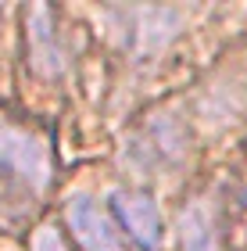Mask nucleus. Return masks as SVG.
<instances>
[{
    "label": "nucleus",
    "mask_w": 247,
    "mask_h": 251,
    "mask_svg": "<svg viewBox=\"0 0 247 251\" xmlns=\"http://www.w3.org/2000/svg\"><path fill=\"white\" fill-rule=\"evenodd\" d=\"M190 129L176 111H154L122 144V165L133 176H168L186 162Z\"/></svg>",
    "instance_id": "nucleus-1"
},
{
    "label": "nucleus",
    "mask_w": 247,
    "mask_h": 251,
    "mask_svg": "<svg viewBox=\"0 0 247 251\" xmlns=\"http://www.w3.org/2000/svg\"><path fill=\"white\" fill-rule=\"evenodd\" d=\"M0 176L32 198H43L54 183V154L47 136L18 122H0Z\"/></svg>",
    "instance_id": "nucleus-2"
},
{
    "label": "nucleus",
    "mask_w": 247,
    "mask_h": 251,
    "mask_svg": "<svg viewBox=\"0 0 247 251\" xmlns=\"http://www.w3.org/2000/svg\"><path fill=\"white\" fill-rule=\"evenodd\" d=\"M65 226H68L72 241L83 251H136L129 244V237L122 233L111 208H104L90 194L68 198V204H65Z\"/></svg>",
    "instance_id": "nucleus-3"
},
{
    "label": "nucleus",
    "mask_w": 247,
    "mask_h": 251,
    "mask_svg": "<svg viewBox=\"0 0 247 251\" xmlns=\"http://www.w3.org/2000/svg\"><path fill=\"white\" fill-rule=\"evenodd\" d=\"M108 208L118 219L122 233L129 237V244L136 251H161V244H165V215H161V204L154 201L147 190L118 187V190H111Z\"/></svg>",
    "instance_id": "nucleus-4"
},
{
    "label": "nucleus",
    "mask_w": 247,
    "mask_h": 251,
    "mask_svg": "<svg viewBox=\"0 0 247 251\" xmlns=\"http://www.w3.org/2000/svg\"><path fill=\"white\" fill-rule=\"evenodd\" d=\"M126 18V47L136 58H154L172 43L186 25L183 7H129L118 11Z\"/></svg>",
    "instance_id": "nucleus-5"
},
{
    "label": "nucleus",
    "mask_w": 247,
    "mask_h": 251,
    "mask_svg": "<svg viewBox=\"0 0 247 251\" xmlns=\"http://www.w3.org/2000/svg\"><path fill=\"white\" fill-rule=\"evenodd\" d=\"M25 50H29V65L40 79H58L68 68L65 58V43H61V29H58V11L54 7H29L25 11Z\"/></svg>",
    "instance_id": "nucleus-6"
},
{
    "label": "nucleus",
    "mask_w": 247,
    "mask_h": 251,
    "mask_svg": "<svg viewBox=\"0 0 247 251\" xmlns=\"http://www.w3.org/2000/svg\"><path fill=\"white\" fill-rule=\"evenodd\" d=\"M176 241H179V251H222V219H219L215 198L201 194L179 208Z\"/></svg>",
    "instance_id": "nucleus-7"
},
{
    "label": "nucleus",
    "mask_w": 247,
    "mask_h": 251,
    "mask_svg": "<svg viewBox=\"0 0 247 251\" xmlns=\"http://www.w3.org/2000/svg\"><path fill=\"white\" fill-rule=\"evenodd\" d=\"M29 251H68V244H65V237L58 226H40L36 233H32V241H29Z\"/></svg>",
    "instance_id": "nucleus-8"
}]
</instances>
